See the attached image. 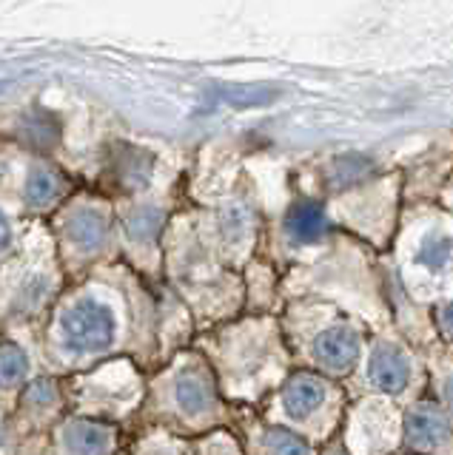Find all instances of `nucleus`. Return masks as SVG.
<instances>
[{
  "instance_id": "obj_1",
  "label": "nucleus",
  "mask_w": 453,
  "mask_h": 455,
  "mask_svg": "<svg viewBox=\"0 0 453 455\" xmlns=\"http://www.w3.org/2000/svg\"><path fill=\"white\" fill-rule=\"evenodd\" d=\"M63 336L66 345L80 353L106 350L115 339V316L94 299H80L63 313Z\"/></svg>"
},
{
  "instance_id": "obj_2",
  "label": "nucleus",
  "mask_w": 453,
  "mask_h": 455,
  "mask_svg": "<svg viewBox=\"0 0 453 455\" xmlns=\"http://www.w3.org/2000/svg\"><path fill=\"white\" fill-rule=\"evenodd\" d=\"M314 353L325 367L345 373L360 359V339L351 327H328V331L317 336Z\"/></svg>"
},
{
  "instance_id": "obj_3",
  "label": "nucleus",
  "mask_w": 453,
  "mask_h": 455,
  "mask_svg": "<svg viewBox=\"0 0 453 455\" xmlns=\"http://www.w3.org/2000/svg\"><path fill=\"white\" fill-rule=\"evenodd\" d=\"M368 379H371V384L382 393H402L410 379V367L402 350L379 347L371 355V364H368Z\"/></svg>"
},
{
  "instance_id": "obj_4",
  "label": "nucleus",
  "mask_w": 453,
  "mask_h": 455,
  "mask_svg": "<svg viewBox=\"0 0 453 455\" xmlns=\"http://www.w3.org/2000/svg\"><path fill=\"white\" fill-rule=\"evenodd\" d=\"M325 398L322 384L314 376H294L282 393V407L291 419H308Z\"/></svg>"
},
{
  "instance_id": "obj_5",
  "label": "nucleus",
  "mask_w": 453,
  "mask_h": 455,
  "mask_svg": "<svg viewBox=\"0 0 453 455\" xmlns=\"http://www.w3.org/2000/svg\"><path fill=\"white\" fill-rule=\"evenodd\" d=\"M106 234L109 225L101 211L83 208L69 220V236H72V242L80 251H97L106 242Z\"/></svg>"
},
{
  "instance_id": "obj_6",
  "label": "nucleus",
  "mask_w": 453,
  "mask_h": 455,
  "mask_svg": "<svg viewBox=\"0 0 453 455\" xmlns=\"http://www.w3.org/2000/svg\"><path fill=\"white\" fill-rule=\"evenodd\" d=\"M66 444L75 455H106L111 447V433L101 424L92 421H77L72 427H66Z\"/></svg>"
},
{
  "instance_id": "obj_7",
  "label": "nucleus",
  "mask_w": 453,
  "mask_h": 455,
  "mask_svg": "<svg viewBox=\"0 0 453 455\" xmlns=\"http://www.w3.org/2000/svg\"><path fill=\"white\" fill-rule=\"evenodd\" d=\"M174 398L186 416H200V412H206L211 404V390L203 376L182 373L174 384Z\"/></svg>"
},
{
  "instance_id": "obj_8",
  "label": "nucleus",
  "mask_w": 453,
  "mask_h": 455,
  "mask_svg": "<svg viewBox=\"0 0 453 455\" xmlns=\"http://www.w3.org/2000/svg\"><path fill=\"white\" fill-rule=\"evenodd\" d=\"M288 234L296 242H314L325 231V213L314 203H300L288 213Z\"/></svg>"
},
{
  "instance_id": "obj_9",
  "label": "nucleus",
  "mask_w": 453,
  "mask_h": 455,
  "mask_svg": "<svg viewBox=\"0 0 453 455\" xmlns=\"http://www.w3.org/2000/svg\"><path fill=\"white\" fill-rule=\"evenodd\" d=\"M408 438H410V444H419V447H439V444H448L450 427L442 419L428 416V412H417V416L408 419Z\"/></svg>"
},
{
  "instance_id": "obj_10",
  "label": "nucleus",
  "mask_w": 453,
  "mask_h": 455,
  "mask_svg": "<svg viewBox=\"0 0 453 455\" xmlns=\"http://www.w3.org/2000/svg\"><path fill=\"white\" fill-rule=\"evenodd\" d=\"M61 194V177L49 168H35L26 180V199L32 205H49Z\"/></svg>"
},
{
  "instance_id": "obj_11",
  "label": "nucleus",
  "mask_w": 453,
  "mask_h": 455,
  "mask_svg": "<svg viewBox=\"0 0 453 455\" xmlns=\"http://www.w3.org/2000/svg\"><path fill=\"white\" fill-rule=\"evenodd\" d=\"M274 97H279V92L274 89V85H231V89L222 92V100L225 103H231L237 108L243 106H265L271 103Z\"/></svg>"
},
{
  "instance_id": "obj_12",
  "label": "nucleus",
  "mask_w": 453,
  "mask_h": 455,
  "mask_svg": "<svg viewBox=\"0 0 453 455\" xmlns=\"http://www.w3.org/2000/svg\"><path fill=\"white\" fill-rule=\"evenodd\" d=\"M265 444H268V450H271V455H311V447L305 444V441L300 435L282 430V427L268 430Z\"/></svg>"
},
{
  "instance_id": "obj_13",
  "label": "nucleus",
  "mask_w": 453,
  "mask_h": 455,
  "mask_svg": "<svg viewBox=\"0 0 453 455\" xmlns=\"http://www.w3.org/2000/svg\"><path fill=\"white\" fill-rule=\"evenodd\" d=\"M26 355L15 345H0V381H18L26 376Z\"/></svg>"
},
{
  "instance_id": "obj_14",
  "label": "nucleus",
  "mask_w": 453,
  "mask_h": 455,
  "mask_svg": "<svg viewBox=\"0 0 453 455\" xmlns=\"http://www.w3.org/2000/svg\"><path fill=\"white\" fill-rule=\"evenodd\" d=\"M450 259V239L448 236H431L422 242L419 248V262L428 265V267H445Z\"/></svg>"
},
{
  "instance_id": "obj_15",
  "label": "nucleus",
  "mask_w": 453,
  "mask_h": 455,
  "mask_svg": "<svg viewBox=\"0 0 453 455\" xmlns=\"http://www.w3.org/2000/svg\"><path fill=\"white\" fill-rule=\"evenodd\" d=\"M160 231V213L154 208H146V211H137L132 222H129V234L140 242H149L154 239Z\"/></svg>"
},
{
  "instance_id": "obj_16",
  "label": "nucleus",
  "mask_w": 453,
  "mask_h": 455,
  "mask_svg": "<svg viewBox=\"0 0 453 455\" xmlns=\"http://www.w3.org/2000/svg\"><path fill=\"white\" fill-rule=\"evenodd\" d=\"M46 120H26V134H29V140L35 142V146H40V148L52 146V142L61 137V128H52V132H49Z\"/></svg>"
},
{
  "instance_id": "obj_17",
  "label": "nucleus",
  "mask_w": 453,
  "mask_h": 455,
  "mask_svg": "<svg viewBox=\"0 0 453 455\" xmlns=\"http://www.w3.org/2000/svg\"><path fill=\"white\" fill-rule=\"evenodd\" d=\"M368 165H371V163H368L365 156H345V160H339V163H336L339 180H343V182L357 180V177H362V174H365Z\"/></svg>"
},
{
  "instance_id": "obj_18",
  "label": "nucleus",
  "mask_w": 453,
  "mask_h": 455,
  "mask_svg": "<svg viewBox=\"0 0 453 455\" xmlns=\"http://www.w3.org/2000/svg\"><path fill=\"white\" fill-rule=\"evenodd\" d=\"M9 245V225L4 220V213H0V251H4Z\"/></svg>"
},
{
  "instance_id": "obj_19",
  "label": "nucleus",
  "mask_w": 453,
  "mask_h": 455,
  "mask_svg": "<svg viewBox=\"0 0 453 455\" xmlns=\"http://www.w3.org/2000/svg\"><path fill=\"white\" fill-rule=\"evenodd\" d=\"M334 455H345V452H334Z\"/></svg>"
}]
</instances>
